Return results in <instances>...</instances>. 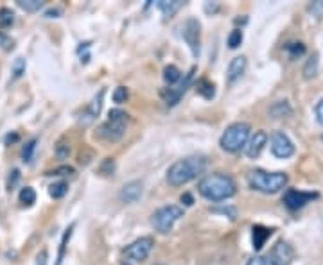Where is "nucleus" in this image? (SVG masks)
<instances>
[{"mask_svg": "<svg viewBox=\"0 0 323 265\" xmlns=\"http://www.w3.org/2000/svg\"><path fill=\"white\" fill-rule=\"evenodd\" d=\"M271 258H273L278 265H288L289 262H291V258H293V249H291V246L286 244V242H278V244L275 246Z\"/></svg>", "mask_w": 323, "mask_h": 265, "instance_id": "16", "label": "nucleus"}, {"mask_svg": "<svg viewBox=\"0 0 323 265\" xmlns=\"http://www.w3.org/2000/svg\"><path fill=\"white\" fill-rule=\"evenodd\" d=\"M111 97H113V103L122 104V103H126V100H128L129 92H128V88H126V86H117Z\"/></svg>", "mask_w": 323, "mask_h": 265, "instance_id": "33", "label": "nucleus"}, {"mask_svg": "<svg viewBox=\"0 0 323 265\" xmlns=\"http://www.w3.org/2000/svg\"><path fill=\"white\" fill-rule=\"evenodd\" d=\"M183 217V208L176 205H169V206H162L157 212L151 215V224L153 228L158 231V233H169L174 228V224Z\"/></svg>", "mask_w": 323, "mask_h": 265, "instance_id": "7", "label": "nucleus"}, {"mask_svg": "<svg viewBox=\"0 0 323 265\" xmlns=\"http://www.w3.org/2000/svg\"><path fill=\"white\" fill-rule=\"evenodd\" d=\"M99 170H101V174H104V176H110V174L115 172V161L111 158H106L103 163H101Z\"/></svg>", "mask_w": 323, "mask_h": 265, "instance_id": "36", "label": "nucleus"}, {"mask_svg": "<svg viewBox=\"0 0 323 265\" xmlns=\"http://www.w3.org/2000/svg\"><path fill=\"white\" fill-rule=\"evenodd\" d=\"M36 144H38V138H31V140L22 147V161L24 163L32 161V156H34V151H36Z\"/></svg>", "mask_w": 323, "mask_h": 265, "instance_id": "23", "label": "nucleus"}, {"mask_svg": "<svg viewBox=\"0 0 323 265\" xmlns=\"http://www.w3.org/2000/svg\"><path fill=\"white\" fill-rule=\"evenodd\" d=\"M284 49L288 50V54L293 57V59L302 57L303 54H306V45H303L302 42H289V43H286Z\"/></svg>", "mask_w": 323, "mask_h": 265, "instance_id": "24", "label": "nucleus"}, {"mask_svg": "<svg viewBox=\"0 0 323 265\" xmlns=\"http://www.w3.org/2000/svg\"><path fill=\"white\" fill-rule=\"evenodd\" d=\"M198 190L206 201L219 202L234 197L237 194V185H235V181L230 176L216 172L203 177L198 183Z\"/></svg>", "mask_w": 323, "mask_h": 265, "instance_id": "2", "label": "nucleus"}, {"mask_svg": "<svg viewBox=\"0 0 323 265\" xmlns=\"http://www.w3.org/2000/svg\"><path fill=\"white\" fill-rule=\"evenodd\" d=\"M206 165L208 163L205 156H188V158L178 159L167 170V183L170 187H183L201 176L206 170Z\"/></svg>", "mask_w": 323, "mask_h": 265, "instance_id": "1", "label": "nucleus"}, {"mask_svg": "<svg viewBox=\"0 0 323 265\" xmlns=\"http://www.w3.org/2000/svg\"><path fill=\"white\" fill-rule=\"evenodd\" d=\"M212 212L214 213H221V215H228L232 220H235V217H237V210L232 208V206H226V208H214Z\"/></svg>", "mask_w": 323, "mask_h": 265, "instance_id": "37", "label": "nucleus"}, {"mask_svg": "<svg viewBox=\"0 0 323 265\" xmlns=\"http://www.w3.org/2000/svg\"><path fill=\"white\" fill-rule=\"evenodd\" d=\"M252 231H253V249H255V251H260L262 246L266 244V240L271 237L273 230L264 228V226H253Z\"/></svg>", "mask_w": 323, "mask_h": 265, "instance_id": "17", "label": "nucleus"}, {"mask_svg": "<svg viewBox=\"0 0 323 265\" xmlns=\"http://www.w3.org/2000/svg\"><path fill=\"white\" fill-rule=\"evenodd\" d=\"M248 183L257 192L277 194L288 185V176L284 172H266V170L257 169L248 174Z\"/></svg>", "mask_w": 323, "mask_h": 265, "instance_id": "3", "label": "nucleus"}, {"mask_svg": "<svg viewBox=\"0 0 323 265\" xmlns=\"http://www.w3.org/2000/svg\"><path fill=\"white\" fill-rule=\"evenodd\" d=\"M67 192H68V185L65 183V181H60V183H54V185H50V187H49V195L52 199L65 197V195H67Z\"/></svg>", "mask_w": 323, "mask_h": 265, "instance_id": "26", "label": "nucleus"}, {"mask_svg": "<svg viewBox=\"0 0 323 265\" xmlns=\"http://www.w3.org/2000/svg\"><path fill=\"white\" fill-rule=\"evenodd\" d=\"M180 199H181V202H183L185 206H192V205H194V197H192V195L188 194V192H185V194L181 195Z\"/></svg>", "mask_w": 323, "mask_h": 265, "instance_id": "43", "label": "nucleus"}, {"mask_svg": "<svg viewBox=\"0 0 323 265\" xmlns=\"http://www.w3.org/2000/svg\"><path fill=\"white\" fill-rule=\"evenodd\" d=\"M157 6H158V9L163 13V16L170 18V16H174V14H176L178 11L181 9L183 2H181V0H158Z\"/></svg>", "mask_w": 323, "mask_h": 265, "instance_id": "18", "label": "nucleus"}, {"mask_svg": "<svg viewBox=\"0 0 323 265\" xmlns=\"http://www.w3.org/2000/svg\"><path fill=\"white\" fill-rule=\"evenodd\" d=\"M103 97H104V90H101L99 95H96V99L85 108V113H83L81 118H79L83 124H90V122H93L97 117H99L101 108H103Z\"/></svg>", "mask_w": 323, "mask_h": 265, "instance_id": "15", "label": "nucleus"}, {"mask_svg": "<svg viewBox=\"0 0 323 265\" xmlns=\"http://www.w3.org/2000/svg\"><path fill=\"white\" fill-rule=\"evenodd\" d=\"M61 14V9H58V7H50V9L45 11V14L43 16L45 18H58Z\"/></svg>", "mask_w": 323, "mask_h": 265, "instance_id": "42", "label": "nucleus"}, {"mask_svg": "<svg viewBox=\"0 0 323 265\" xmlns=\"http://www.w3.org/2000/svg\"><path fill=\"white\" fill-rule=\"evenodd\" d=\"M18 7H22L24 11H27V13H36V11L42 9L43 2L42 0H18Z\"/></svg>", "mask_w": 323, "mask_h": 265, "instance_id": "29", "label": "nucleus"}, {"mask_svg": "<svg viewBox=\"0 0 323 265\" xmlns=\"http://www.w3.org/2000/svg\"><path fill=\"white\" fill-rule=\"evenodd\" d=\"M250 131H252L250 124H246V122H234L232 126H228L226 131L221 136V149L226 152H239L241 149H244L246 141L250 138Z\"/></svg>", "mask_w": 323, "mask_h": 265, "instance_id": "5", "label": "nucleus"}, {"mask_svg": "<svg viewBox=\"0 0 323 265\" xmlns=\"http://www.w3.org/2000/svg\"><path fill=\"white\" fill-rule=\"evenodd\" d=\"M54 152H56V156L60 159L68 158V154H70V144H68L67 140H63V138H61V140L56 144V147H54Z\"/></svg>", "mask_w": 323, "mask_h": 265, "instance_id": "30", "label": "nucleus"}, {"mask_svg": "<svg viewBox=\"0 0 323 265\" xmlns=\"http://www.w3.org/2000/svg\"><path fill=\"white\" fill-rule=\"evenodd\" d=\"M268 141V134L264 131H255L252 138H248V141H246L244 145V152L248 158H257V156L262 152L264 145H266Z\"/></svg>", "mask_w": 323, "mask_h": 265, "instance_id": "13", "label": "nucleus"}, {"mask_svg": "<svg viewBox=\"0 0 323 265\" xmlns=\"http://www.w3.org/2000/svg\"><path fill=\"white\" fill-rule=\"evenodd\" d=\"M9 47H13V42H11V38L7 34H4L2 31H0V49H9Z\"/></svg>", "mask_w": 323, "mask_h": 265, "instance_id": "39", "label": "nucleus"}, {"mask_svg": "<svg viewBox=\"0 0 323 265\" xmlns=\"http://www.w3.org/2000/svg\"><path fill=\"white\" fill-rule=\"evenodd\" d=\"M18 140H20V134L18 133H9L6 136V144H16Z\"/></svg>", "mask_w": 323, "mask_h": 265, "instance_id": "44", "label": "nucleus"}, {"mask_svg": "<svg viewBox=\"0 0 323 265\" xmlns=\"http://www.w3.org/2000/svg\"><path fill=\"white\" fill-rule=\"evenodd\" d=\"M314 113H316L318 122H320V124L323 126V99L316 104V108H314Z\"/></svg>", "mask_w": 323, "mask_h": 265, "instance_id": "41", "label": "nucleus"}, {"mask_svg": "<svg viewBox=\"0 0 323 265\" xmlns=\"http://www.w3.org/2000/svg\"><path fill=\"white\" fill-rule=\"evenodd\" d=\"M199 34H201V25L196 18H188L185 20V24L181 25V38L187 43V47L191 49L192 56H199Z\"/></svg>", "mask_w": 323, "mask_h": 265, "instance_id": "8", "label": "nucleus"}, {"mask_svg": "<svg viewBox=\"0 0 323 265\" xmlns=\"http://www.w3.org/2000/svg\"><path fill=\"white\" fill-rule=\"evenodd\" d=\"M194 72H196V68L192 67L191 70L185 74L183 81L180 83V86H178V88H169L167 92H163V99H165L167 108H173V106H176V104L180 103L181 97H183V93L187 92L188 88H191L192 79H194Z\"/></svg>", "mask_w": 323, "mask_h": 265, "instance_id": "11", "label": "nucleus"}, {"mask_svg": "<svg viewBox=\"0 0 323 265\" xmlns=\"http://www.w3.org/2000/svg\"><path fill=\"white\" fill-rule=\"evenodd\" d=\"M129 124V115L122 110H110L108 113V118L104 124H101L99 131V138L108 141H119L122 136L126 134V129H128Z\"/></svg>", "mask_w": 323, "mask_h": 265, "instance_id": "4", "label": "nucleus"}, {"mask_svg": "<svg viewBox=\"0 0 323 265\" xmlns=\"http://www.w3.org/2000/svg\"><path fill=\"white\" fill-rule=\"evenodd\" d=\"M321 140H323V136H321Z\"/></svg>", "mask_w": 323, "mask_h": 265, "instance_id": "45", "label": "nucleus"}, {"mask_svg": "<svg viewBox=\"0 0 323 265\" xmlns=\"http://www.w3.org/2000/svg\"><path fill=\"white\" fill-rule=\"evenodd\" d=\"M246 265H278V263L271 256H253V258L248 260Z\"/></svg>", "mask_w": 323, "mask_h": 265, "instance_id": "35", "label": "nucleus"}, {"mask_svg": "<svg viewBox=\"0 0 323 265\" xmlns=\"http://www.w3.org/2000/svg\"><path fill=\"white\" fill-rule=\"evenodd\" d=\"M47 263H49V255H47L45 249H42L38 253V256H36V265H47Z\"/></svg>", "mask_w": 323, "mask_h": 265, "instance_id": "40", "label": "nucleus"}, {"mask_svg": "<svg viewBox=\"0 0 323 265\" xmlns=\"http://www.w3.org/2000/svg\"><path fill=\"white\" fill-rule=\"evenodd\" d=\"M242 43V31L241 29H234V31L228 34V47L230 49H237Z\"/></svg>", "mask_w": 323, "mask_h": 265, "instance_id": "32", "label": "nucleus"}, {"mask_svg": "<svg viewBox=\"0 0 323 265\" xmlns=\"http://www.w3.org/2000/svg\"><path fill=\"white\" fill-rule=\"evenodd\" d=\"M72 174H75L74 167L61 165V167H58V169H54V170H49L45 176H72Z\"/></svg>", "mask_w": 323, "mask_h": 265, "instance_id": "34", "label": "nucleus"}, {"mask_svg": "<svg viewBox=\"0 0 323 265\" xmlns=\"http://www.w3.org/2000/svg\"><path fill=\"white\" fill-rule=\"evenodd\" d=\"M289 113H291V106L288 104V100H278V103H275L273 106L270 108V115L273 118L286 117V115Z\"/></svg>", "mask_w": 323, "mask_h": 265, "instance_id": "22", "label": "nucleus"}, {"mask_svg": "<svg viewBox=\"0 0 323 265\" xmlns=\"http://www.w3.org/2000/svg\"><path fill=\"white\" fill-rule=\"evenodd\" d=\"M316 74H318V54H314L313 57L307 59L306 67H303V77L311 79V77H314Z\"/></svg>", "mask_w": 323, "mask_h": 265, "instance_id": "27", "label": "nucleus"}, {"mask_svg": "<svg viewBox=\"0 0 323 265\" xmlns=\"http://www.w3.org/2000/svg\"><path fill=\"white\" fill-rule=\"evenodd\" d=\"M246 67H248V61H246L244 56H235L234 59L230 61L228 65V70H226V81L235 83L237 79H241V75L246 72Z\"/></svg>", "mask_w": 323, "mask_h": 265, "instance_id": "14", "label": "nucleus"}, {"mask_svg": "<svg viewBox=\"0 0 323 265\" xmlns=\"http://www.w3.org/2000/svg\"><path fill=\"white\" fill-rule=\"evenodd\" d=\"M20 202L24 206H32L36 202V192H34V188H31V187H24L20 190Z\"/></svg>", "mask_w": 323, "mask_h": 265, "instance_id": "25", "label": "nucleus"}, {"mask_svg": "<svg viewBox=\"0 0 323 265\" xmlns=\"http://www.w3.org/2000/svg\"><path fill=\"white\" fill-rule=\"evenodd\" d=\"M13 24H14V13L9 7H2V9H0V27L7 29Z\"/></svg>", "mask_w": 323, "mask_h": 265, "instance_id": "28", "label": "nucleus"}, {"mask_svg": "<svg viewBox=\"0 0 323 265\" xmlns=\"http://www.w3.org/2000/svg\"><path fill=\"white\" fill-rule=\"evenodd\" d=\"M196 92L199 93V95L203 97V99L210 100L214 99V95H216V85L214 83H210L208 79H199L198 83H196Z\"/></svg>", "mask_w": 323, "mask_h": 265, "instance_id": "19", "label": "nucleus"}, {"mask_svg": "<svg viewBox=\"0 0 323 265\" xmlns=\"http://www.w3.org/2000/svg\"><path fill=\"white\" fill-rule=\"evenodd\" d=\"M271 152H273V156H277L280 159L289 158V156L295 154V145H293L291 138L286 133L275 131L271 134Z\"/></svg>", "mask_w": 323, "mask_h": 265, "instance_id": "10", "label": "nucleus"}, {"mask_svg": "<svg viewBox=\"0 0 323 265\" xmlns=\"http://www.w3.org/2000/svg\"><path fill=\"white\" fill-rule=\"evenodd\" d=\"M155 240L151 237H140L139 240L126 246L121 253V265H137L142 263L149 256Z\"/></svg>", "mask_w": 323, "mask_h": 265, "instance_id": "6", "label": "nucleus"}, {"mask_svg": "<svg viewBox=\"0 0 323 265\" xmlns=\"http://www.w3.org/2000/svg\"><path fill=\"white\" fill-rule=\"evenodd\" d=\"M74 228L75 224H70V226L65 230L63 237H61V244H60V253H58V260H56V265H61L63 263V258H65V251H67V246L68 242H70L72 238V233H74Z\"/></svg>", "mask_w": 323, "mask_h": 265, "instance_id": "20", "label": "nucleus"}, {"mask_svg": "<svg viewBox=\"0 0 323 265\" xmlns=\"http://www.w3.org/2000/svg\"><path fill=\"white\" fill-rule=\"evenodd\" d=\"M318 197H320L318 192H303V190H295V188H291V190H288L284 194L282 201H284V206L289 212H296V210L303 208V206L313 202L314 199Z\"/></svg>", "mask_w": 323, "mask_h": 265, "instance_id": "9", "label": "nucleus"}, {"mask_svg": "<svg viewBox=\"0 0 323 265\" xmlns=\"http://www.w3.org/2000/svg\"><path fill=\"white\" fill-rule=\"evenodd\" d=\"M142 197V183L140 181H129L119 192V199L126 205H131V202H137Z\"/></svg>", "mask_w": 323, "mask_h": 265, "instance_id": "12", "label": "nucleus"}, {"mask_svg": "<svg viewBox=\"0 0 323 265\" xmlns=\"http://www.w3.org/2000/svg\"><path fill=\"white\" fill-rule=\"evenodd\" d=\"M18 179H20V170L13 169V172H9V177H7V188L13 190V187L18 183Z\"/></svg>", "mask_w": 323, "mask_h": 265, "instance_id": "38", "label": "nucleus"}, {"mask_svg": "<svg viewBox=\"0 0 323 265\" xmlns=\"http://www.w3.org/2000/svg\"><path fill=\"white\" fill-rule=\"evenodd\" d=\"M163 79H165L167 85H176L181 81V70L174 65H167L163 68Z\"/></svg>", "mask_w": 323, "mask_h": 265, "instance_id": "21", "label": "nucleus"}, {"mask_svg": "<svg viewBox=\"0 0 323 265\" xmlns=\"http://www.w3.org/2000/svg\"><path fill=\"white\" fill-rule=\"evenodd\" d=\"M11 70H13V77L14 79H20L22 75L25 74V59H24V57H16V59L13 61V67H11Z\"/></svg>", "mask_w": 323, "mask_h": 265, "instance_id": "31", "label": "nucleus"}]
</instances>
